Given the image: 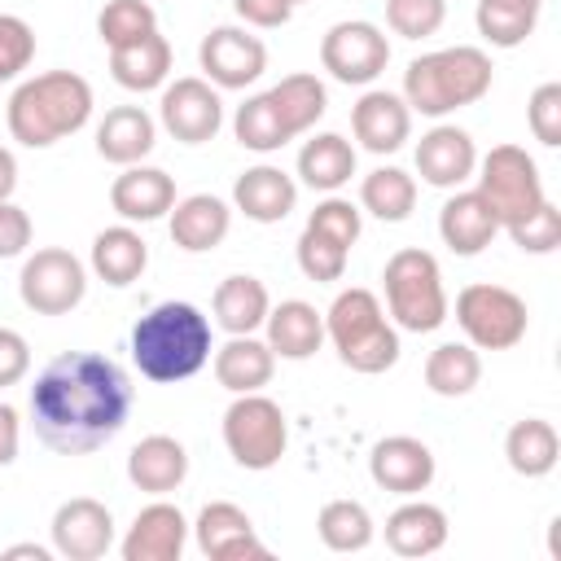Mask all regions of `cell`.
I'll use <instances>...</instances> for the list:
<instances>
[{
    "label": "cell",
    "instance_id": "cb8c5ba5",
    "mask_svg": "<svg viewBox=\"0 0 561 561\" xmlns=\"http://www.w3.org/2000/svg\"><path fill=\"white\" fill-rule=\"evenodd\" d=\"M127 478L145 495H167L188 478V451L171 434H149L127 451Z\"/></svg>",
    "mask_w": 561,
    "mask_h": 561
},
{
    "label": "cell",
    "instance_id": "8992f818",
    "mask_svg": "<svg viewBox=\"0 0 561 561\" xmlns=\"http://www.w3.org/2000/svg\"><path fill=\"white\" fill-rule=\"evenodd\" d=\"M386 307L399 329L408 333H434L447 320V289H443V267L430 250H394L386 259Z\"/></svg>",
    "mask_w": 561,
    "mask_h": 561
},
{
    "label": "cell",
    "instance_id": "f5cc1de1",
    "mask_svg": "<svg viewBox=\"0 0 561 561\" xmlns=\"http://www.w3.org/2000/svg\"><path fill=\"white\" fill-rule=\"evenodd\" d=\"M4 561H53V548H44V543H13V548H4Z\"/></svg>",
    "mask_w": 561,
    "mask_h": 561
},
{
    "label": "cell",
    "instance_id": "484cf974",
    "mask_svg": "<svg viewBox=\"0 0 561 561\" xmlns=\"http://www.w3.org/2000/svg\"><path fill=\"white\" fill-rule=\"evenodd\" d=\"M153 145H158V123L140 105H114L96 123V153L114 167H131L149 158Z\"/></svg>",
    "mask_w": 561,
    "mask_h": 561
},
{
    "label": "cell",
    "instance_id": "60d3db41",
    "mask_svg": "<svg viewBox=\"0 0 561 561\" xmlns=\"http://www.w3.org/2000/svg\"><path fill=\"white\" fill-rule=\"evenodd\" d=\"M346 259H351L346 245H337L333 237H324V232L311 228V224L302 228V237H298V267H302L307 280H316V285H333V280H342Z\"/></svg>",
    "mask_w": 561,
    "mask_h": 561
},
{
    "label": "cell",
    "instance_id": "7bdbcfd3",
    "mask_svg": "<svg viewBox=\"0 0 561 561\" xmlns=\"http://www.w3.org/2000/svg\"><path fill=\"white\" fill-rule=\"evenodd\" d=\"M447 0H386V22L403 39H425L443 26Z\"/></svg>",
    "mask_w": 561,
    "mask_h": 561
},
{
    "label": "cell",
    "instance_id": "9a60e30c",
    "mask_svg": "<svg viewBox=\"0 0 561 561\" xmlns=\"http://www.w3.org/2000/svg\"><path fill=\"white\" fill-rule=\"evenodd\" d=\"M206 561H267V543L254 535V522L232 500H210L188 526Z\"/></svg>",
    "mask_w": 561,
    "mask_h": 561
},
{
    "label": "cell",
    "instance_id": "3957f363",
    "mask_svg": "<svg viewBox=\"0 0 561 561\" xmlns=\"http://www.w3.org/2000/svg\"><path fill=\"white\" fill-rule=\"evenodd\" d=\"M92 118V83L75 70H44L13 88L9 96V136L26 149H48L61 136H75Z\"/></svg>",
    "mask_w": 561,
    "mask_h": 561
},
{
    "label": "cell",
    "instance_id": "7a4b0ae2",
    "mask_svg": "<svg viewBox=\"0 0 561 561\" xmlns=\"http://www.w3.org/2000/svg\"><path fill=\"white\" fill-rule=\"evenodd\" d=\"M131 364L149 381H188L210 364V320L202 307L167 298L131 324Z\"/></svg>",
    "mask_w": 561,
    "mask_h": 561
},
{
    "label": "cell",
    "instance_id": "836d02e7",
    "mask_svg": "<svg viewBox=\"0 0 561 561\" xmlns=\"http://www.w3.org/2000/svg\"><path fill=\"white\" fill-rule=\"evenodd\" d=\"M267 101L276 105V114H280V123H285L289 136L311 131V127L324 118V110H329V92H324V83H320L316 75H307V70L285 75L276 88H267Z\"/></svg>",
    "mask_w": 561,
    "mask_h": 561
},
{
    "label": "cell",
    "instance_id": "2e32d148",
    "mask_svg": "<svg viewBox=\"0 0 561 561\" xmlns=\"http://www.w3.org/2000/svg\"><path fill=\"white\" fill-rule=\"evenodd\" d=\"M434 451L412 434H390L368 451V473L390 495H421L434 482Z\"/></svg>",
    "mask_w": 561,
    "mask_h": 561
},
{
    "label": "cell",
    "instance_id": "83f0119b",
    "mask_svg": "<svg viewBox=\"0 0 561 561\" xmlns=\"http://www.w3.org/2000/svg\"><path fill=\"white\" fill-rule=\"evenodd\" d=\"M110 75L127 92H153V88H162L167 75H171V44H167V35L149 31L140 39H131V44L110 48Z\"/></svg>",
    "mask_w": 561,
    "mask_h": 561
},
{
    "label": "cell",
    "instance_id": "4316f807",
    "mask_svg": "<svg viewBox=\"0 0 561 561\" xmlns=\"http://www.w3.org/2000/svg\"><path fill=\"white\" fill-rule=\"evenodd\" d=\"M272 373H276V355L254 333H232L215 351V381L228 394H254V390H263L272 381Z\"/></svg>",
    "mask_w": 561,
    "mask_h": 561
},
{
    "label": "cell",
    "instance_id": "ffe728a7",
    "mask_svg": "<svg viewBox=\"0 0 561 561\" xmlns=\"http://www.w3.org/2000/svg\"><path fill=\"white\" fill-rule=\"evenodd\" d=\"M495 232H500V219H495V210L486 206V197H482L478 188L451 193V197L443 202V210H438V237H443V245H447L451 254H460V259L482 254V250L495 241Z\"/></svg>",
    "mask_w": 561,
    "mask_h": 561
},
{
    "label": "cell",
    "instance_id": "52a82bcc",
    "mask_svg": "<svg viewBox=\"0 0 561 561\" xmlns=\"http://www.w3.org/2000/svg\"><path fill=\"white\" fill-rule=\"evenodd\" d=\"M289 443V425L276 399H267L263 390L254 394H237L224 412V447L241 469H272L285 456Z\"/></svg>",
    "mask_w": 561,
    "mask_h": 561
},
{
    "label": "cell",
    "instance_id": "4dcf8cb0",
    "mask_svg": "<svg viewBox=\"0 0 561 561\" xmlns=\"http://www.w3.org/2000/svg\"><path fill=\"white\" fill-rule=\"evenodd\" d=\"M504 460L513 473L522 478H548L561 460V438H557V425L543 421V416H522L508 425L504 434Z\"/></svg>",
    "mask_w": 561,
    "mask_h": 561
},
{
    "label": "cell",
    "instance_id": "d590c367",
    "mask_svg": "<svg viewBox=\"0 0 561 561\" xmlns=\"http://www.w3.org/2000/svg\"><path fill=\"white\" fill-rule=\"evenodd\" d=\"M359 206L381 224H403L416 206V180L403 167H377L359 184Z\"/></svg>",
    "mask_w": 561,
    "mask_h": 561
},
{
    "label": "cell",
    "instance_id": "f907efd6",
    "mask_svg": "<svg viewBox=\"0 0 561 561\" xmlns=\"http://www.w3.org/2000/svg\"><path fill=\"white\" fill-rule=\"evenodd\" d=\"M18 443H22V421L13 403H0V469L18 460Z\"/></svg>",
    "mask_w": 561,
    "mask_h": 561
},
{
    "label": "cell",
    "instance_id": "db71d44e",
    "mask_svg": "<svg viewBox=\"0 0 561 561\" xmlns=\"http://www.w3.org/2000/svg\"><path fill=\"white\" fill-rule=\"evenodd\" d=\"M522 4H539V9H543V0H522Z\"/></svg>",
    "mask_w": 561,
    "mask_h": 561
},
{
    "label": "cell",
    "instance_id": "bcb514c9",
    "mask_svg": "<svg viewBox=\"0 0 561 561\" xmlns=\"http://www.w3.org/2000/svg\"><path fill=\"white\" fill-rule=\"evenodd\" d=\"M526 118H530L535 140L548 145V149H557V145H561V83H539V88L530 92Z\"/></svg>",
    "mask_w": 561,
    "mask_h": 561
},
{
    "label": "cell",
    "instance_id": "7c38bea8",
    "mask_svg": "<svg viewBox=\"0 0 561 561\" xmlns=\"http://www.w3.org/2000/svg\"><path fill=\"white\" fill-rule=\"evenodd\" d=\"M197 61L206 83L215 88H250L267 70V48L245 26H210L197 44Z\"/></svg>",
    "mask_w": 561,
    "mask_h": 561
},
{
    "label": "cell",
    "instance_id": "816d5d0a",
    "mask_svg": "<svg viewBox=\"0 0 561 561\" xmlns=\"http://www.w3.org/2000/svg\"><path fill=\"white\" fill-rule=\"evenodd\" d=\"M13 188H18V158L0 145V202H9Z\"/></svg>",
    "mask_w": 561,
    "mask_h": 561
},
{
    "label": "cell",
    "instance_id": "8d00e7d4",
    "mask_svg": "<svg viewBox=\"0 0 561 561\" xmlns=\"http://www.w3.org/2000/svg\"><path fill=\"white\" fill-rule=\"evenodd\" d=\"M316 530L329 552H364L373 543V513L359 500H329L316 517Z\"/></svg>",
    "mask_w": 561,
    "mask_h": 561
},
{
    "label": "cell",
    "instance_id": "277c9868",
    "mask_svg": "<svg viewBox=\"0 0 561 561\" xmlns=\"http://www.w3.org/2000/svg\"><path fill=\"white\" fill-rule=\"evenodd\" d=\"M491 57L473 44H456V48H434L408 61L403 70V101L408 110L425 114V118H443L456 114L473 101H482L491 92Z\"/></svg>",
    "mask_w": 561,
    "mask_h": 561
},
{
    "label": "cell",
    "instance_id": "ba28073f",
    "mask_svg": "<svg viewBox=\"0 0 561 561\" xmlns=\"http://www.w3.org/2000/svg\"><path fill=\"white\" fill-rule=\"evenodd\" d=\"M456 324L465 329V342L478 351H508L526 337L530 311L526 298L513 294L508 285H486L473 280L456 294Z\"/></svg>",
    "mask_w": 561,
    "mask_h": 561
},
{
    "label": "cell",
    "instance_id": "6da1fadb",
    "mask_svg": "<svg viewBox=\"0 0 561 561\" xmlns=\"http://www.w3.org/2000/svg\"><path fill=\"white\" fill-rule=\"evenodd\" d=\"M131 377L101 351H61L31 386V425L48 451L83 456L105 447L131 416Z\"/></svg>",
    "mask_w": 561,
    "mask_h": 561
},
{
    "label": "cell",
    "instance_id": "ab89813d",
    "mask_svg": "<svg viewBox=\"0 0 561 561\" xmlns=\"http://www.w3.org/2000/svg\"><path fill=\"white\" fill-rule=\"evenodd\" d=\"M158 31V13L149 0H110L101 13H96V35L105 48H118V44H131L140 35Z\"/></svg>",
    "mask_w": 561,
    "mask_h": 561
},
{
    "label": "cell",
    "instance_id": "5bb4252c",
    "mask_svg": "<svg viewBox=\"0 0 561 561\" xmlns=\"http://www.w3.org/2000/svg\"><path fill=\"white\" fill-rule=\"evenodd\" d=\"M48 535H53V552L66 561H101L114 548V513L92 495H75L57 504Z\"/></svg>",
    "mask_w": 561,
    "mask_h": 561
},
{
    "label": "cell",
    "instance_id": "11a10c76",
    "mask_svg": "<svg viewBox=\"0 0 561 561\" xmlns=\"http://www.w3.org/2000/svg\"><path fill=\"white\" fill-rule=\"evenodd\" d=\"M289 4H302V0H289Z\"/></svg>",
    "mask_w": 561,
    "mask_h": 561
},
{
    "label": "cell",
    "instance_id": "603a6c76",
    "mask_svg": "<svg viewBox=\"0 0 561 561\" xmlns=\"http://www.w3.org/2000/svg\"><path fill=\"white\" fill-rule=\"evenodd\" d=\"M171 241L180 245V250H188V254H206V250H215L224 237H228V228H232V210H228V202L224 197H215V193H193V197H180L171 210Z\"/></svg>",
    "mask_w": 561,
    "mask_h": 561
},
{
    "label": "cell",
    "instance_id": "f546056e",
    "mask_svg": "<svg viewBox=\"0 0 561 561\" xmlns=\"http://www.w3.org/2000/svg\"><path fill=\"white\" fill-rule=\"evenodd\" d=\"M149 267V241L127 228V224H114V228H101L96 241H92V272L114 285V289H127L131 280H140V272Z\"/></svg>",
    "mask_w": 561,
    "mask_h": 561
},
{
    "label": "cell",
    "instance_id": "4fadbf2b",
    "mask_svg": "<svg viewBox=\"0 0 561 561\" xmlns=\"http://www.w3.org/2000/svg\"><path fill=\"white\" fill-rule=\"evenodd\" d=\"M158 118L180 145H206L224 127V101L206 79L188 75V79H175L162 88Z\"/></svg>",
    "mask_w": 561,
    "mask_h": 561
},
{
    "label": "cell",
    "instance_id": "1f68e13d",
    "mask_svg": "<svg viewBox=\"0 0 561 561\" xmlns=\"http://www.w3.org/2000/svg\"><path fill=\"white\" fill-rule=\"evenodd\" d=\"M355 175V145L337 131H316L298 149V180L316 193H337Z\"/></svg>",
    "mask_w": 561,
    "mask_h": 561
},
{
    "label": "cell",
    "instance_id": "44dd1931",
    "mask_svg": "<svg viewBox=\"0 0 561 561\" xmlns=\"http://www.w3.org/2000/svg\"><path fill=\"white\" fill-rule=\"evenodd\" d=\"M110 206L127 219V224H153L175 206V180L162 167H123V175H114L110 184Z\"/></svg>",
    "mask_w": 561,
    "mask_h": 561
},
{
    "label": "cell",
    "instance_id": "f6af8a7d",
    "mask_svg": "<svg viewBox=\"0 0 561 561\" xmlns=\"http://www.w3.org/2000/svg\"><path fill=\"white\" fill-rule=\"evenodd\" d=\"M307 224L311 228H320L324 237H333L337 245H355L359 241V228H364V219H359V206L355 202H346V197H337V193H329L311 215H307Z\"/></svg>",
    "mask_w": 561,
    "mask_h": 561
},
{
    "label": "cell",
    "instance_id": "e0dca14e",
    "mask_svg": "<svg viewBox=\"0 0 561 561\" xmlns=\"http://www.w3.org/2000/svg\"><path fill=\"white\" fill-rule=\"evenodd\" d=\"M184 543H188L184 513L167 500H153L131 517L118 552H123V561H180Z\"/></svg>",
    "mask_w": 561,
    "mask_h": 561
},
{
    "label": "cell",
    "instance_id": "5b68a950",
    "mask_svg": "<svg viewBox=\"0 0 561 561\" xmlns=\"http://www.w3.org/2000/svg\"><path fill=\"white\" fill-rule=\"evenodd\" d=\"M324 337L333 342L337 359L351 373L377 377V373H386V368L399 364V329L381 311L377 294L364 289V285H351V289H342L329 302V311H324Z\"/></svg>",
    "mask_w": 561,
    "mask_h": 561
},
{
    "label": "cell",
    "instance_id": "ac0fdd59",
    "mask_svg": "<svg viewBox=\"0 0 561 561\" xmlns=\"http://www.w3.org/2000/svg\"><path fill=\"white\" fill-rule=\"evenodd\" d=\"M416 171L425 184L434 188H460L465 180H473L478 171V149H473V136L456 123H438L421 136L416 145Z\"/></svg>",
    "mask_w": 561,
    "mask_h": 561
},
{
    "label": "cell",
    "instance_id": "d6a6232c",
    "mask_svg": "<svg viewBox=\"0 0 561 561\" xmlns=\"http://www.w3.org/2000/svg\"><path fill=\"white\" fill-rule=\"evenodd\" d=\"M215 324L232 337V333H254L267 311H272V298H267V285L259 276H224L219 289H215Z\"/></svg>",
    "mask_w": 561,
    "mask_h": 561
},
{
    "label": "cell",
    "instance_id": "f1b7e54d",
    "mask_svg": "<svg viewBox=\"0 0 561 561\" xmlns=\"http://www.w3.org/2000/svg\"><path fill=\"white\" fill-rule=\"evenodd\" d=\"M263 324H267V346L280 359H311L324 342V316L302 298H285L280 307L267 311Z\"/></svg>",
    "mask_w": 561,
    "mask_h": 561
},
{
    "label": "cell",
    "instance_id": "d6986e66",
    "mask_svg": "<svg viewBox=\"0 0 561 561\" xmlns=\"http://www.w3.org/2000/svg\"><path fill=\"white\" fill-rule=\"evenodd\" d=\"M351 131L368 153H394L412 136V110L399 92L373 88L351 110Z\"/></svg>",
    "mask_w": 561,
    "mask_h": 561
},
{
    "label": "cell",
    "instance_id": "b9f144b4",
    "mask_svg": "<svg viewBox=\"0 0 561 561\" xmlns=\"http://www.w3.org/2000/svg\"><path fill=\"white\" fill-rule=\"evenodd\" d=\"M504 232H508L513 245L526 250V254H552V250L561 245V210L543 197L526 219H517V224L504 228Z\"/></svg>",
    "mask_w": 561,
    "mask_h": 561
},
{
    "label": "cell",
    "instance_id": "8fae6325",
    "mask_svg": "<svg viewBox=\"0 0 561 561\" xmlns=\"http://www.w3.org/2000/svg\"><path fill=\"white\" fill-rule=\"evenodd\" d=\"M390 61V39L381 35V26L373 22H333L320 39V66L337 79V83H373Z\"/></svg>",
    "mask_w": 561,
    "mask_h": 561
},
{
    "label": "cell",
    "instance_id": "e575fe53",
    "mask_svg": "<svg viewBox=\"0 0 561 561\" xmlns=\"http://www.w3.org/2000/svg\"><path fill=\"white\" fill-rule=\"evenodd\" d=\"M482 381V355L469 342H443L425 359V386L443 399H465Z\"/></svg>",
    "mask_w": 561,
    "mask_h": 561
},
{
    "label": "cell",
    "instance_id": "30bf717a",
    "mask_svg": "<svg viewBox=\"0 0 561 561\" xmlns=\"http://www.w3.org/2000/svg\"><path fill=\"white\" fill-rule=\"evenodd\" d=\"M18 294L35 316H66L83 302L88 294V272L83 263L61 250V245H44L22 263L18 276Z\"/></svg>",
    "mask_w": 561,
    "mask_h": 561
},
{
    "label": "cell",
    "instance_id": "d4e9b609",
    "mask_svg": "<svg viewBox=\"0 0 561 561\" xmlns=\"http://www.w3.org/2000/svg\"><path fill=\"white\" fill-rule=\"evenodd\" d=\"M447 543V513L430 500H412L399 504L386 517V548L394 557H434Z\"/></svg>",
    "mask_w": 561,
    "mask_h": 561
},
{
    "label": "cell",
    "instance_id": "ee69618b",
    "mask_svg": "<svg viewBox=\"0 0 561 561\" xmlns=\"http://www.w3.org/2000/svg\"><path fill=\"white\" fill-rule=\"evenodd\" d=\"M35 57V31L18 13H0V83L18 79Z\"/></svg>",
    "mask_w": 561,
    "mask_h": 561
},
{
    "label": "cell",
    "instance_id": "9c48e42d",
    "mask_svg": "<svg viewBox=\"0 0 561 561\" xmlns=\"http://www.w3.org/2000/svg\"><path fill=\"white\" fill-rule=\"evenodd\" d=\"M478 193L495 210L500 228H513L517 219H526L548 197L543 180H539V167L522 145H495L478 162Z\"/></svg>",
    "mask_w": 561,
    "mask_h": 561
},
{
    "label": "cell",
    "instance_id": "681fc988",
    "mask_svg": "<svg viewBox=\"0 0 561 561\" xmlns=\"http://www.w3.org/2000/svg\"><path fill=\"white\" fill-rule=\"evenodd\" d=\"M232 9H237L241 22L263 26V31L285 26V22L294 18V4H289V0H232Z\"/></svg>",
    "mask_w": 561,
    "mask_h": 561
},
{
    "label": "cell",
    "instance_id": "7402d4cb",
    "mask_svg": "<svg viewBox=\"0 0 561 561\" xmlns=\"http://www.w3.org/2000/svg\"><path fill=\"white\" fill-rule=\"evenodd\" d=\"M232 206H237L245 219H254V224H280V219L298 206V184H294V175H285L280 167L259 162V167H250V171L237 175V184H232Z\"/></svg>",
    "mask_w": 561,
    "mask_h": 561
},
{
    "label": "cell",
    "instance_id": "c3c4849f",
    "mask_svg": "<svg viewBox=\"0 0 561 561\" xmlns=\"http://www.w3.org/2000/svg\"><path fill=\"white\" fill-rule=\"evenodd\" d=\"M31 245V215L18 202H0V259H18Z\"/></svg>",
    "mask_w": 561,
    "mask_h": 561
},
{
    "label": "cell",
    "instance_id": "f35d334b",
    "mask_svg": "<svg viewBox=\"0 0 561 561\" xmlns=\"http://www.w3.org/2000/svg\"><path fill=\"white\" fill-rule=\"evenodd\" d=\"M232 131H237V145L250 149V153H276L280 145L294 140V136L285 131L276 105L267 101V92L245 96V105H237V114H232Z\"/></svg>",
    "mask_w": 561,
    "mask_h": 561
},
{
    "label": "cell",
    "instance_id": "7dc6e473",
    "mask_svg": "<svg viewBox=\"0 0 561 561\" xmlns=\"http://www.w3.org/2000/svg\"><path fill=\"white\" fill-rule=\"evenodd\" d=\"M31 373V346L18 329H4L0 324V390L4 386H18L22 377Z\"/></svg>",
    "mask_w": 561,
    "mask_h": 561
},
{
    "label": "cell",
    "instance_id": "74e56055",
    "mask_svg": "<svg viewBox=\"0 0 561 561\" xmlns=\"http://www.w3.org/2000/svg\"><path fill=\"white\" fill-rule=\"evenodd\" d=\"M478 35L491 48H517L530 39L535 22H539V4H522V0H478Z\"/></svg>",
    "mask_w": 561,
    "mask_h": 561
}]
</instances>
